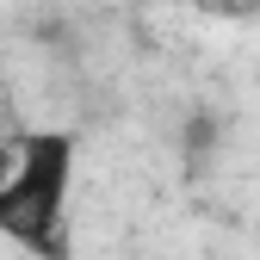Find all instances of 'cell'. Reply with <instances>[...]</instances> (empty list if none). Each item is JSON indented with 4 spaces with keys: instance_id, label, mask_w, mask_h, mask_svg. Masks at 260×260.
<instances>
[{
    "instance_id": "2",
    "label": "cell",
    "mask_w": 260,
    "mask_h": 260,
    "mask_svg": "<svg viewBox=\"0 0 260 260\" xmlns=\"http://www.w3.org/2000/svg\"><path fill=\"white\" fill-rule=\"evenodd\" d=\"M0 137H7V106H0Z\"/></svg>"
},
{
    "instance_id": "1",
    "label": "cell",
    "mask_w": 260,
    "mask_h": 260,
    "mask_svg": "<svg viewBox=\"0 0 260 260\" xmlns=\"http://www.w3.org/2000/svg\"><path fill=\"white\" fill-rule=\"evenodd\" d=\"M13 168L0 180V242L31 260H69V205L81 174L75 130H13Z\"/></svg>"
}]
</instances>
